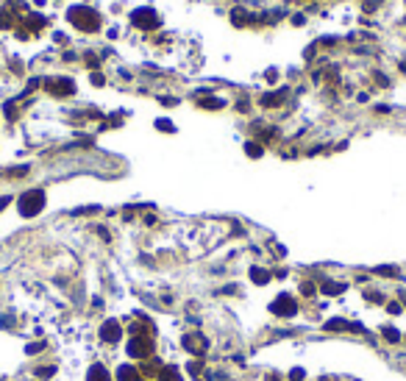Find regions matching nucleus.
<instances>
[{
    "label": "nucleus",
    "instance_id": "obj_1",
    "mask_svg": "<svg viewBox=\"0 0 406 381\" xmlns=\"http://www.w3.org/2000/svg\"><path fill=\"white\" fill-rule=\"evenodd\" d=\"M67 20L73 22V25H78L81 31H95V28L101 25V17H98L92 9H86V6H75V9H70Z\"/></svg>",
    "mask_w": 406,
    "mask_h": 381
},
{
    "label": "nucleus",
    "instance_id": "obj_2",
    "mask_svg": "<svg viewBox=\"0 0 406 381\" xmlns=\"http://www.w3.org/2000/svg\"><path fill=\"white\" fill-rule=\"evenodd\" d=\"M45 206V192L42 189H31V192H25L20 198V212L25 214V217H34V214H39Z\"/></svg>",
    "mask_w": 406,
    "mask_h": 381
},
{
    "label": "nucleus",
    "instance_id": "obj_3",
    "mask_svg": "<svg viewBox=\"0 0 406 381\" xmlns=\"http://www.w3.org/2000/svg\"><path fill=\"white\" fill-rule=\"evenodd\" d=\"M273 314H278V317H292V314L298 312V306H295V301H292V295H278L273 301Z\"/></svg>",
    "mask_w": 406,
    "mask_h": 381
},
{
    "label": "nucleus",
    "instance_id": "obj_4",
    "mask_svg": "<svg viewBox=\"0 0 406 381\" xmlns=\"http://www.w3.org/2000/svg\"><path fill=\"white\" fill-rule=\"evenodd\" d=\"M134 25H139V28H156L159 25V14L153 9H137V11H134Z\"/></svg>",
    "mask_w": 406,
    "mask_h": 381
},
{
    "label": "nucleus",
    "instance_id": "obj_5",
    "mask_svg": "<svg viewBox=\"0 0 406 381\" xmlns=\"http://www.w3.org/2000/svg\"><path fill=\"white\" fill-rule=\"evenodd\" d=\"M120 326L114 323V320H109V323H103V329H101V339H106V342H117L120 339Z\"/></svg>",
    "mask_w": 406,
    "mask_h": 381
},
{
    "label": "nucleus",
    "instance_id": "obj_6",
    "mask_svg": "<svg viewBox=\"0 0 406 381\" xmlns=\"http://www.w3.org/2000/svg\"><path fill=\"white\" fill-rule=\"evenodd\" d=\"M184 345L186 350H192V354H201V350H206V339L203 337H184Z\"/></svg>",
    "mask_w": 406,
    "mask_h": 381
},
{
    "label": "nucleus",
    "instance_id": "obj_7",
    "mask_svg": "<svg viewBox=\"0 0 406 381\" xmlns=\"http://www.w3.org/2000/svg\"><path fill=\"white\" fill-rule=\"evenodd\" d=\"M50 89L56 95H67V92H73V81H67V78H56V84H50Z\"/></svg>",
    "mask_w": 406,
    "mask_h": 381
},
{
    "label": "nucleus",
    "instance_id": "obj_8",
    "mask_svg": "<svg viewBox=\"0 0 406 381\" xmlns=\"http://www.w3.org/2000/svg\"><path fill=\"white\" fill-rule=\"evenodd\" d=\"M89 381H111V378H109V373L103 370V365H92V370H89Z\"/></svg>",
    "mask_w": 406,
    "mask_h": 381
},
{
    "label": "nucleus",
    "instance_id": "obj_9",
    "mask_svg": "<svg viewBox=\"0 0 406 381\" xmlns=\"http://www.w3.org/2000/svg\"><path fill=\"white\" fill-rule=\"evenodd\" d=\"M117 376H120V381H139V376H137V370H134V367H120V370H117Z\"/></svg>",
    "mask_w": 406,
    "mask_h": 381
},
{
    "label": "nucleus",
    "instance_id": "obj_10",
    "mask_svg": "<svg viewBox=\"0 0 406 381\" xmlns=\"http://www.w3.org/2000/svg\"><path fill=\"white\" fill-rule=\"evenodd\" d=\"M251 276H254L256 284H267V281H270V273L262 270V267H254V270H251Z\"/></svg>",
    "mask_w": 406,
    "mask_h": 381
},
{
    "label": "nucleus",
    "instance_id": "obj_11",
    "mask_svg": "<svg viewBox=\"0 0 406 381\" xmlns=\"http://www.w3.org/2000/svg\"><path fill=\"white\" fill-rule=\"evenodd\" d=\"M159 381H181V376H178V370H175V367H164L162 376H159Z\"/></svg>",
    "mask_w": 406,
    "mask_h": 381
},
{
    "label": "nucleus",
    "instance_id": "obj_12",
    "mask_svg": "<svg viewBox=\"0 0 406 381\" xmlns=\"http://www.w3.org/2000/svg\"><path fill=\"white\" fill-rule=\"evenodd\" d=\"M342 289H345V284H331V281L323 284V292H326V295H339Z\"/></svg>",
    "mask_w": 406,
    "mask_h": 381
},
{
    "label": "nucleus",
    "instance_id": "obj_13",
    "mask_svg": "<svg viewBox=\"0 0 406 381\" xmlns=\"http://www.w3.org/2000/svg\"><path fill=\"white\" fill-rule=\"evenodd\" d=\"M284 98V92H278V95H267L264 98V106H278V100Z\"/></svg>",
    "mask_w": 406,
    "mask_h": 381
},
{
    "label": "nucleus",
    "instance_id": "obj_14",
    "mask_svg": "<svg viewBox=\"0 0 406 381\" xmlns=\"http://www.w3.org/2000/svg\"><path fill=\"white\" fill-rule=\"evenodd\" d=\"M381 334H384L387 339H390V342H398V339H401V334H398L395 329H384V331H381Z\"/></svg>",
    "mask_w": 406,
    "mask_h": 381
},
{
    "label": "nucleus",
    "instance_id": "obj_15",
    "mask_svg": "<svg viewBox=\"0 0 406 381\" xmlns=\"http://www.w3.org/2000/svg\"><path fill=\"white\" fill-rule=\"evenodd\" d=\"M245 151H248L251 156H262V148H259L256 142H248V145H245Z\"/></svg>",
    "mask_w": 406,
    "mask_h": 381
},
{
    "label": "nucleus",
    "instance_id": "obj_16",
    "mask_svg": "<svg viewBox=\"0 0 406 381\" xmlns=\"http://www.w3.org/2000/svg\"><path fill=\"white\" fill-rule=\"evenodd\" d=\"M156 128H162V131H173V126H170L167 120H159V123H156Z\"/></svg>",
    "mask_w": 406,
    "mask_h": 381
}]
</instances>
